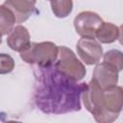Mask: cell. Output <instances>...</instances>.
<instances>
[{"label":"cell","mask_w":123,"mask_h":123,"mask_svg":"<svg viewBox=\"0 0 123 123\" xmlns=\"http://www.w3.org/2000/svg\"><path fill=\"white\" fill-rule=\"evenodd\" d=\"M39 69L35 89V101L39 110L46 113L80 111V96L86 84H76L67 79L57 71L54 64Z\"/></svg>","instance_id":"1"},{"label":"cell","mask_w":123,"mask_h":123,"mask_svg":"<svg viewBox=\"0 0 123 123\" xmlns=\"http://www.w3.org/2000/svg\"><path fill=\"white\" fill-rule=\"evenodd\" d=\"M59 46L51 41L30 42L20 52V58L29 64H37L38 67L53 65L58 59Z\"/></svg>","instance_id":"2"},{"label":"cell","mask_w":123,"mask_h":123,"mask_svg":"<svg viewBox=\"0 0 123 123\" xmlns=\"http://www.w3.org/2000/svg\"><path fill=\"white\" fill-rule=\"evenodd\" d=\"M54 66L59 73L75 82L83 80L86 74L85 64L76 57L74 52L66 46H59L58 59Z\"/></svg>","instance_id":"3"},{"label":"cell","mask_w":123,"mask_h":123,"mask_svg":"<svg viewBox=\"0 0 123 123\" xmlns=\"http://www.w3.org/2000/svg\"><path fill=\"white\" fill-rule=\"evenodd\" d=\"M82 100L86 110L90 112L94 119L99 123H111V119L107 115L103 105V88L91 79L86 87L82 92Z\"/></svg>","instance_id":"4"},{"label":"cell","mask_w":123,"mask_h":123,"mask_svg":"<svg viewBox=\"0 0 123 123\" xmlns=\"http://www.w3.org/2000/svg\"><path fill=\"white\" fill-rule=\"evenodd\" d=\"M76 50L82 62L88 65L98 63L104 54L100 42L89 37H82L77 42Z\"/></svg>","instance_id":"5"},{"label":"cell","mask_w":123,"mask_h":123,"mask_svg":"<svg viewBox=\"0 0 123 123\" xmlns=\"http://www.w3.org/2000/svg\"><path fill=\"white\" fill-rule=\"evenodd\" d=\"M103 22L102 17L98 13L90 11H84L75 16L73 25L79 36L94 37L96 31Z\"/></svg>","instance_id":"6"},{"label":"cell","mask_w":123,"mask_h":123,"mask_svg":"<svg viewBox=\"0 0 123 123\" xmlns=\"http://www.w3.org/2000/svg\"><path fill=\"white\" fill-rule=\"evenodd\" d=\"M104 110L111 122L115 121L123 106V90L120 86H113L103 89Z\"/></svg>","instance_id":"7"},{"label":"cell","mask_w":123,"mask_h":123,"mask_svg":"<svg viewBox=\"0 0 123 123\" xmlns=\"http://www.w3.org/2000/svg\"><path fill=\"white\" fill-rule=\"evenodd\" d=\"M92 79L103 89L116 86L118 83V71L109 63L103 62L96 63Z\"/></svg>","instance_id":"8"},{"label":"cell","mask_w":123,"mask_h":123,"mask_svg":"<svg viewBox=\"0 0 123 123\" xmlns=\"http://www.w3.org/2000/svg\"><path fill=\"white\" fill-rule=\"evenodd\" d=\"M37 0H6L4 5L13 13L16 23H23L36 12Z\"/></svg>","instance_id":"9"},{"label":"cell","mask_w":123,"mask_h":123,"mask_svg":"<svg viewBox=\"0 0 123 123\" xmlns=\"http://www.w3.org/2000/svg\"><path fill=\"white\" fill-rule=\"evenodd\" d=\"M30 38L28 29L22 25H16L8 34L7 44L12 50L20 53L30 44Z\"/></svg>","instance_id":"10"},{"label":"cell","mask_w":123,"mask_h":123,"mask_svg":"<svg viewBox=\"0 0 123 123\" xmlns=\"http://www.w3.org/2000/svg\"><path fill=\"white\" fill-rule=\"evenodd\" d=\"M121 36L120 28L111 22H103L95 33V38L100 43L110 44L117 39Z\"/></svg>","instance_id":"11"},{"label":"cell","mask_w":123,"mask_h":123,"mask_svg":"<svg viewBox=\"0 0 123 123\" xmlns=\"http://www.w3.org/2000/svg\"><path fill=\"white\" fill-rule=\"evenodd\" d=\"M15 17L12 12L4 4L0 5V33L2 35H8L14 27Z\"/></svg>","instance_id":"12"},{"label":"cell","mask_w":123,"mask_h":123,"mask_svg":"<svg viewBox=\"0 0 123 123\" xmlns=\"http://www.w3.org/2000/svg\"><path fill=\"white\" fill-rule=\"evenodd\" d=\"M51 10L58 18L67 17L73 10L72 0H50Z\"/></svg>","instance_id":"13"},{"label":"cell","mask_w":123,"mask_h":123,"mask_svg":"<svg viewBox=\"0 0 123 123\" xmlns=\"http://www.w3.org/2000/svg\"><path fill=\"white\" fill-rule=\"evenodd\" d=\"M103 62L113 66L118 72L123 69V55L122 52L116 49L107 51L103 56Z\"/></svg>","instance_id":"14"},{"label":"cell","mask_w":123,"mask_h":123,"mask_svg":"<svg viewBox=\"0 0 123 123\" xmlns=\"http://www.w3.org/2000/svg\"><path fill=\"white\" fill-rule=\"evenodd\" d=\"M14 60L6 53H0V74L5 75L11 73L14 68Z\"/></svg>","instance_id":"15"},{"label":"cell","mask_w":123,"mask_h":123,"mask_svg":"<svg viewBox=\"0 0 123 123\" xmlns=\"http://www.w3.org/2000/svg\"><path fill=\"white\" fill-rule=\"evenodd\" d=\"M2 36H3V35H2L1 33H0V44L2 43Z\"/></svg>","instance_id":"16"}]
</instances>
